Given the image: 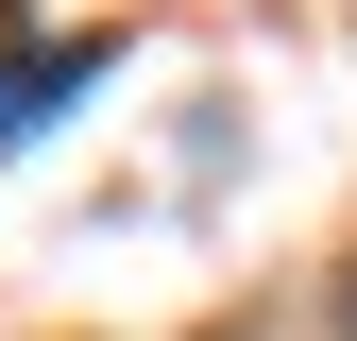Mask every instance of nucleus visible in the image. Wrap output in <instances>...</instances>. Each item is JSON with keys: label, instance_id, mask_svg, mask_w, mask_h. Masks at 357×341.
Listing matches in <instances>:
<instances>
[{"label": "nucleus", "instance_id": "1", "mask_svg": "<svg viewBox=\"0 0 357 341\" xmlns=\"http://www.w3.org/2000/svg\"><path fill=\"white\" fill-rule=\"evenodd\" d=\"M85 85H102V52H85V34H68V52H34V68H0V154H17L52 103H85Z\"/></svg>", "mask_w": 357, "mask_h": 341}, {"label": "nucleus", "instance_id": "2", "mask_svg": "<svg viewBox=\"0 0 357 341\" xmlns=\"http://www.w3.org/2000/svg\"><path fill=\"white\" fill-rule=\"evenodd\" d=\"M0 34H17V0H0Z\"/></svg>", "mask_w": 357, "mask_h": 341}]
</instances>
